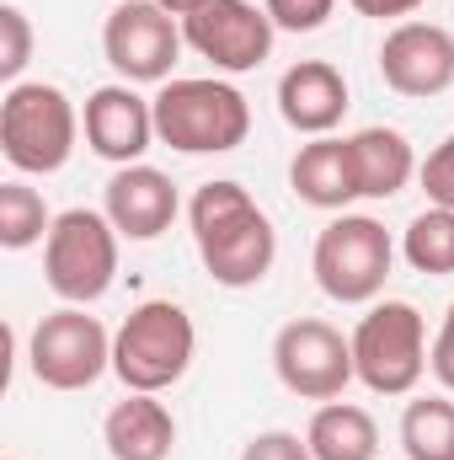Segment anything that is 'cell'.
<instances>
[{
	"label": "cell",
	"instance_id": "30bf717a",
	"mask_svg": "<svg viewBox=\"0 0 454 460\" xmlns=\"http://www.w3.org/2000/svg\"><path fill=\"white\" fill-rule=\"evenodd\" d=\"M182 43H188L182 22L171 11H161L155 0H123L102 27V54L128 86H150V81L166 86Z\"/></svg>",
	"mask_w": 454,
	"mask_h": 460
},
{
	"label": "cell",
	"instance_id": "e0dca14e",
	"mask_svg": "<svg viewBox=\"0 0 454 460\" xmlns=\"http://www.w3.org/2000/svg\"><path fill=\"white\" fill-rule=\"evenodd\" d=\"M289 188H294L300 204H310V209H347V204L358 199V172H353L347 139L321 134V139L300 145V155H294V166H289Z\"/></svg>",
	"mask_w": 454,
	"mask_h": 460
},
{
	"label": "cell",
	"instance_id": "484cf974",
	"mask_svg": "<svg viewBox=\"0 0 454 460\" xmlns=\"http://www.w3.org/2000/svg\"><path fill=\"white\" fill-rule=\"evenodd\" d=\"M240 460H316L310 456V445L300 439V434H289V429H267V434H257Z\"/></svg>",
	"mask_w": 454,
	"mask_h": 460
},
{
	"label": "cell",
	"instance_id": "603a6c76",
	"mask_svg": "<svg viewBox=\"0 0 454 460\" xmlns=\"http://www.w3.org/2000/svg\"><path fill=\"white\" fill-rule=\"evenodd\" d=\"M0 32H5V49H0V81L16 86V75L27 70L32 59V22L22 5H0Z\"/></svg>",
	"mask_w": 454,
	"mask_h": 460
},
{
	"label": "cell",
	"instance_id": "83f0119b",
	"mask_svg": "<svg viewBox=\"0 0 454 460\" xmlns=\"http://www.w3.org/2000/svg\"><path fill=\"white\" fill-rule=\"evenodd\" d=\"M358 16H374V22H385V16H412L423 0H347Z\"/></svg>",
	"mask_w": 454,
	"mask_h": 460
},
{
	"label": "cell",
	"instance_id": "5b68a950",
	"mask_svg": "<svg viewBox=\"0 0 454 460\" xmlns=\"http://www.w3.org/2000/svg\"><path fill=\"white\" fill-rule=\"evenodd\" d=\"M353 369L374 396H412L428 375V327L406 300H380L353 327Z\"/></svg>",
	"mask_w": 454,
	"mask_h": 460
},
{
	"label": "cell",
	"instance_id": "2e32d148",
	"mask_svg": "<svg viewBox=\"0 0 454 460\" xmlns=\"http://www.w3.org/2000/svg\"><path fill=\"white\" fill-rule=\"evenodd\" d=\"M102 445L113 460H166L177 445V418L150 391H128L102 423Z\"/></svg>",
	"mask_w": 454,
	"mask_h": 460
},
{
	"label": "cell",
	"instance_id": "44dd1931",
	"mask_svg": "<svg viewBox=\"0 0 454 460\" xmlns=\"http://www.w3.org/2000/svg\"><path fill=\"white\" fill-rule=\"evenodd\" d=\"M401 252H406V262L417 268V273H428V279H444L454 273V209H439V204H428L406 235H401Z\"/></svg>",
	"mask_w": 454,
	"mask_h": 460
},
{
	"label": "cell",
	"instance_id": "4316f807",
	"mask_svg": "<svg viewBox=\"0 0 454 460\" xmlns=\"http://www.w3.org/2000/svg\"><path fill=\"white\" fill-rule=\"evenodd\" d=\"M428 369L439 375L444 391H454V305L444 311V327H439V338H433V348H428Z\"/></svg>",
	"mask_w": 454,
	"mask_h": 460
},
{
	"label": "cell",
	"instance_id": "4fadbf2b",
	"mask_svg": "<svg viewBox=\"0 0 454 460\" xmlns=\"http://www.w3.org/2000/svg\"><path fill=\"white\" fill-rule=\"evenodd\" d=\"M81 128H86L92 155H102V161H113V166H139L144 150L155 145V102H144L128 81L97 86V92L86 97Z\"/></svg>",
	"mask_w": 454,
	"mask_h": 460
},
{
	"label": "cell",
	"instance_id": "5bb4252c",
	"mask_svg": "<svg viewBox=\"0 0 454 460\" xmlns=\"http://www.w3.org/2000/svg\"><path fill=\"white\" fill-rule=\"evenodd\" d=\"M182 199H177V182L155 166H118L108 193H102V215L113 220L118 235L128 241H161L171 220H177Z\"/></svg>",
	"mask_w": 454,
	"mask_h": 460
},
{
	"label": "cell",
	"instance_id": "52a82bcc",
	"mask_svg": "<svg viewBox=\"0 0 454 460\" xmlns=\"http://www.w3.org/2000/svg\"><path fill=\"white\" fill-rule=\"evenodd\" d=\"M390 262H396V241L374 215H337L316 235V252H310L316 284L337 305H369L385 289Z\"/></svg>",
	"mask_w": 454,
	"mask_h": 460
},
{
	"label": "cell",
	"instance_id": "3957f363",
	"mask_svg": "<svg viewBox=\"0 0 454 460\" xmlns=\"http://www.w3.org/2000/svg\"><path fill=\"white\" fill-rule=\"evenodd\" d=\"M81 139V113L75 102L48 86V81H16L0 97V155L27 172V177H48L65 172Z\"/></svg>",
	"mask_w": 454,
	"mask_h": 460
},
{
	"label": "cell",
	"instance_id": "277c9868",
	"mask_svg": "<svg viewBox=\"0 0 454 460\" xmlns=\"http://www.w3.org/2000/svg\"><path fill=\"white\" fill-rule=\"evenodd\" d=\"M198 353V327L177 300H144L128 311V322L113 332V375L123 391H150L161 396L188 375Z\"/></svg>",
	"mask_w": 454,
	"mask_h": 460
},
{
	"label": "cell",
	"instance_id": "7a4b0ae2",
	"mask_svg": "<svg viewBox=\"0 0 454 460\" xmlns=\"http://www.w3.org/2000/svg\"><path fill=\"white\" fill-rule=\"evenodd\" d=\"M251 134L246 97L214 75H182L155 92V139L182 155H230Z\"/></svg>",
	"mask_w": 454,
	"mask_h": 460
},
{
	"label": "cell",
	"instance_id": "d4e9b609",
	"mask_svg": "<svg viewBox=\"0 0 454 460\" xmlns=\"http://www.w3.org/2000/svg\"><path fill=\"white\" fill-rule=\"evenodd\" d=\"M417 177H423V193H428V204H439V209H454V134L417 166Z\"/></svg>",
	"mask_w": 454,
	"mask_h": 460
},
{
	"label": "cell",
	"instance_id": "7c38bea8",
	"mask_svg": "<svg viewBox=\"0 0 454 460\" xmlns=\"http://www.w3.org/2000/svg\"><path fill=\"white\" fill-rule=\"evenodd\" d=\"M380 75L401 97H444L454 86V32L439 22H401L380 43Z\"/></svg>",
	"mask_w": 454,
	"mask_h": 460
},
{
	"label": "cell",
	"instance_id": "9c48e42d",
	"mask_svg": "<svg viewBox=\"0 0 454 460\" xmlns=\"http://www.w3.org/2000/svg\"><path fill=\"white\" fill-rule=\"evenodd\" d=\"M273 369H278L284 391H294L305 402H337L347 380H358L353 338H342L321 316H300L273 338Z\"/></svg>",
	"mask_w": 454,
	"mask_h": 460
},
{
	"label": "cell",
	"instance_id": "d6986e66",
	"mask_svg": "<svg viewBox=\"0 0 454 460\" xmlns=\"http://www.w3.org/2000/svg\"><path fill=\"white\" fill-rule=\"evenodd\" d=\"M305 445H310L316 460H374L380 456V429L363 407L327 402V407H316V418L305 429Z\"/></svg>",
	"mask_w": 454,
	"mask_h": 460
},
{
	"label": "cell",
	"instance_id": "ffe728a7",
	"mask_svg": "<svg viewBox=\"0 0 454 460\" xmlns=\"http://www.w3.org/2000/svg\"><path fill=\"white\" fill-rule=\"evenodd\" d=\"M401 450L406 460H454V402L417 396L401 412Z\"/></svg>",
	"mask_w": 454,
	"mask_h": 460
},
{
	"label": "cell",
	"instance_id": "cb8c5ba5",
	"mask_svg": "<svg viewBox=\"0 0 454 460\" xmlns=\"http://www.w3.org/2000/svg\"><path fill=\"white\" fill-rule=\"evenodd\" d=\"M262 5H267V16H273L278 32H316L337 11V0H262Z\"/></svg>",
	"mask_w": 454,
	"mask_h": 460
},
{
	"label": "cell",
	"instance_id": "9a60e30c",
	"mask_svg": "<svg viewBox=\"0 0 454 460\" xmlns=\"http://www.w3.org/2000/svg\"><path fill=\"white\" fill-rule=\"evenodd\" d=\"M278 113L294 134H332L347 113V81H342L337 65L327 59H300L278 75Z\"/></svg>",
	"mask_w": 454,
	"mask_h": 460
},
{
	"label": "cell",
	"instance_id": "f546056e",
	"mask_svg": "<svg viewBox=\"0 0 454 460\" xmlns=\"http://www.w3.org/2000/svg\"><path fill=\"white\" fill-rule=\"evenodd\" d=\"M118 5H123V0H118Z\"/></svg>",
	"mask_w": 454,
	"mask_h": 460
},
{
	"label": "cell",
	"instance_id": "ac0fdd59",
	"mask_svg": "<svg viewBox=\"0 0 454 460\" xmlns=\"http://www.w3.org/2000/svg\"><path fill=\"white\" fill-rule=\"evenodd\" d=\"M353 150V172H358V199H396L412 177H417V155L412 139L401 128H358L347 139Z\"/></svg>",
	"mask_w": 454,
	"mask_h": 460
},
{
	"label": "cell",
	"instance_id": "7402d4cb",
	"mask_svg": "<svg viewBox=\"0 0 454 460\" xmlns=\"http://www.w3.org/2000/svg\"><path fill=\"white\" fill-rule=\"evenodd\" d=\"M48 230H54V215L38 188H27V182L0 188V246L5 252H27V246L48 241Z\"/></svg>",
	"mask_w": 454,
	"mask_h": 460
},
{
	"label": "cell",
	"instance_id": "8992f818",
	"mask_svg": "<svg viewBox=\"0 0 454 460\" xmlns=\"http://www.w3.org/2000/svg\"><path fill=\"white\" fill-rule=\"evenodd\" d=\"M43 279L65 305H97L118 279V230L102 209H65L43 241Z\"/></svg>",
	"mask_w": 454,
	"mask_h": 460
},
{
	"label": "cell",
	"instance_id": "ba28073f",
	"mask_svg": "<svg viewBox=\"0 0 454 460\" xmlns=\"http://www.w3.org/2000/svg\"><path fill=\"white\" fill-rule=\"evenodd\" d=\"M27 369L48 391H86L113 369V338H108V327L97 316H86V305L48 311L32 327Z\"/></svg>",
	"mask_w": 454,
	"mask_h": 460
},
{
	"label": "cell",
	"instance_id": "f1b7e54d",
	"mask_svg": "<svg viewBox=\"0 0 454 460\" xmlns=\"http://www.w3.org/2000/svg\"><path fill=\"white\" fill-rule=\"evenodd\" d=\"M155 5H161V11H171L177 22H188V16H193L198 5H209V0H155Z\"/></svg>",
	"mask_w": 454,
	"mask_h": 460
},
{
	"label": "cell",
	"instance_id": "8fae6325",
	"mask_svg": "<svg viewBox=\"0 0 454 460\" xmlns=\"http://www.w3.org/2000/svg\"><path fill=\"white\" fill-rule=\"evenodd\" d=\"M273 32L278 27H273L267 5H251V0H209L182 22L188 49L198 59H209L214 70H225V75L257 70L273 54Z\"/></svg>",
	"mask_w": 454,
	"mask_h": 460
},
{
	"label": "cell",
	"instance_id": "6da1fadb",
	"mask_svg": "<svg viewBox=\"0 0 454 460\" xmlns=\"http://www.w3.org/2000/svg\"><path fill=\"white\" fill-rule=\"evenodd\" d=\"M188 220H193L198 257H204V268L220 289H251L273 273L278 230L240 182H230V177L204 182L188 204Z\"/></svg>",
	"mask_w": 454,
	"mask_h": 460
}]
</instances>
